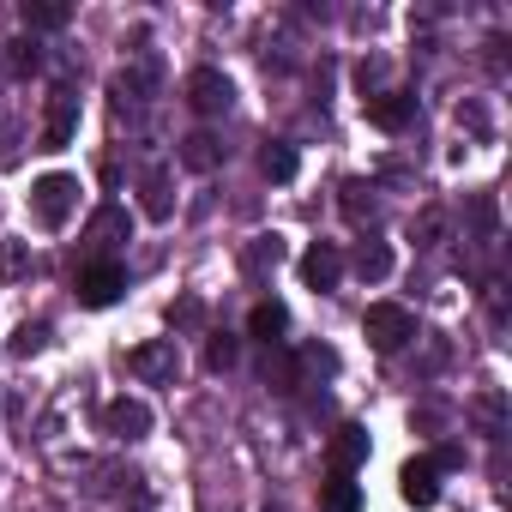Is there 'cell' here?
Segmentation results:
<instances>
[{"mask_svg":"<svg viewBox=\"0 0 512 512\" xmlns=\"http://www.w3.org/2000/svg\"><path fill=\"white\" fill-rule=\"evenodd\" d=\"M398 494H404L416 512H428V506L440 500V470H434L428 458H410V464L398 470Z\"/></svg>","mask_w":512,"mask_h":512,"instance_id":"cell-8","label":"cell"},{"mask_svg":"<svg viewBox=\"0 0 512 512\" xmlns=\"http://www.w3.org/2000/svg\"><path fill=\"white\" fill-rule=\"evenodd\" d=\"M356 272H362L368 284H380V278L392 272V247H386V241H362V247H356Z\"/></svg>","mask_w":512,"mask_h":512,"instance_id":"cell-16","label":"cell"},{"mask_svg":"<svg viewBox=\"0 0 512 512\" xmlns=\"http://www.w3.org/2000/svg\"><path fill=\"white\" fill-rule=\"evenodd\" d=\"M139 193H145L139 205H145V217H151V223H163V217L175 211V199H169V169H163V163H157V169H145Z\"/></svg>","mask_w":512,"mask_h":512,"instance_id":"cell-12","label":"cell"},{"mask_svg":"<svg viewBox=\"0 0 512 512\" xmlns=\"http://www.w3.org/2000/svg\"><path fill=\"white\" fill-rule=\"evenodd\" d=\"M73 290H79V302H85V308H115V302H121V290H127V272H121L115 260H97V266H85V272H79V284H73Z\"/></svg>","mask_w":512,"mask_h":512,"instance_id":"cell-4","label":"cell"},{"mask_svg":"<svg viewBox=\"0 0 512 512\" xmlns=\"http://www.w3.org/2000/svg\"><path fill=\"white\" fill-rule=\"evenodd\" d=\"M73 205H79V175H67V169H49V175L31 187V217H37L43 229H67Z\"/></svg>","mask_w":512,"mask_h":512,"instance_id":"cell-1","label":"cell"},{"mask_svg":"<svg viewBox=\"0 0 512 512\" xmlns=\"http://www.w3.org/2000/svg\"><path fill=\"white\" fill-rule=\"evenodd\" d=\"M13 73H37V43H13Z\"/></svg>","mask_w":512,"mask_h":512,"instance_id":"cell-24","label":"cell"},{"mask_svg":"<svg viewBox=\"0 0 512 512\" xmlns=\"http://www.w3.org/2000/svg\"><path fill=\"white\" fill-rule=\"evenodd\" d=\"M127 374L145 380V386H169V380L181 374V350H175V338H151V344L127 350Z\"/></svg>","mask_w":512,"mask_h":512,"instance_id":"cell-3","label":"cell"},{"mask_svg":"<svg viewBox=\"0 0 512 512\" xmlns=\"http://www.w3.org/2000/svg\"><path fill=\"white\" fill-rule=\"evenodd\" d=\"M260 175H266V181H296V145L272 139V145L260 151Z\"/></svg>","mask_w":512,"mask_h":512,"instance_id":"cell-15","label":"cell"},{"mask_svg":"<svg viewBox=\"0 0 512 512\" xmlns=\"http://www.w3.org/2000/svg\"><path fill=\"white\" fill-rule=\"evenodd\" d=\"M67 19H73L67 0H25V25H31V31H61Z\"/></svg>","mask_w":512,"mask_h":512,"instance_id":"cell-14","label":"cell"},{"mask_svg":"<svg viewBox=\"0 0 512 512\" xmlns=\"http://www.w3.org/2000/svg\"><path fill=\"white\" fill-rule=\"evenodd\" d=\"M338 278H344L338 241H314V247L302 253V284H308V290H338Z\"/></svg>","mask_w":512,"mask_h":512,"instance_id":"cell-6","label":"cell"},{"mask_svg":"<svg viewBox=\"0 0 512 512\" xmlns=\"http://www.w3.org/2000/svg\"><path fill=\"white\" fill-rule=\"evenodd\" d=\"M320 506H326V512H362V488H356L350 476H332V482L320 488Z\"/></svg>","mask_w":512,"mask_h":512,"instance_id":"cell-17","label":"cell"},{"mask_svg":"<svg viewBox=\"0 0 512 512\" xmlns=\"http://www.w3.org/2000/svg\"><path fill=\"white\" fill-rule=\"evenodd\" d=\"M410 115H416V97H410V91H380V97H368V121L386 127V133H404Z\"/></svg>","mask_w":512,"mask_h":512,"instance_id":"cell-10","label":"cell"},{"mask_svg":"<svg viewBox=\"0 0 512 512\" xmlns=\"http://www.w3.org/2000/svg\"><path fill=\"white\" fill-rule=\"evenodd\" d=\"M247 332L260 338V344H278V338L290 332V308H284V302H260V308L247 314Z\"/></svg>","mask_w":512,"mask_h":512,"instance_id":"cell-13","label":"cell"},{"mask_svg":"<svg viewBox=\"0 0 512 512\" xmlns=\"http://www.w3.org/2000/svg\"><path fill=\"white\" fill-rule=\"evenodd\" d=\"M115 235H127V211H121V205H103V211L91 217V241H97V247H109Z\"/></svg>","mask_w":512,"mask_h":512,"instance_id":"cell-19","label":"cell"},{"mask_svg":"<svg viewBox=\"0 0 512 512\" xmlns=\"http://www.w3.org/2000/svg\"><path fill=\"white\" fill-rule=\"evenodd\" d=\"M362 332H368V344H374L380 356H398V350L416 338V314L398 308V302H374L368 320H362Z\"/></svg>","mask_w":512,"mask_h":512,"instance_id":"cell-2","label":"cell"},{"mask_svg":"<svg viewBox=\"0 0 512 512\" xmlns=\"http://www.w3.org/2000/svg\"><path fill=\"white\" fill-rule=\"evenodd\" d=\"M235 356H241V344H235L229 332H217V338L205 344V368H211V374H223V368H235Z\"/></svg>","mask_w":512,"mask_h":512,"instance_id":"cell-21","label":"cell"},{"mask_svg":"<svg viewBox=\"0 0 512 512\" xmlns=\"http://www.w3.org/2000/svg\"><path fill=\"white\" fill-rule=\"evenodd\" d=\"M31 272V241H0V278H25Z\"/></svg>","mask_w":512,"mask_h":512,"instance_id":"cell-20","label":"cell"},{"mask_svg":"<svg viewBox=\"0 0 512 512\" xmlns=\"http://www.w3.org/2000/svg\"><path fill=\"white\" fill-rule=\"evenodd\" d=\"M326 458H332V476H350L356 464H368V428H356V422H344V428L332 434V446H326Z\"/></svg>","mask_w":512,"mask_h":512,"instance_id":"cell-9","label":"cell"},{"mask_svg":"<svg viewBox=\"0 0 512 512\" xmlns=\"http://www.w3.org/2000/svg\"><path fill=\"white\" fill-rule=\"evenodd\" d=\"M43 344H49V326H31V320H25V326L13 332V356H37Z\"/></svg>","mask_w":512,"mask_h":512,"instance_id":"cell-22","label":"cell"},{"mask_svg":"<svg viewBox=\"0 0 512 512\" xmlns=\"http://www.w3.org/2000/svg\"><path fill=\"white\" fill-rule=\"evenodd\" d=\"M181 163L187 169H217V139L211 133H187L181 139Z\"/></svg>","mask_w":512,"mask_h":512,"instance_id":"cell-18","label":"cell"},{"mask_svg":"<svg viewBox=\"0 0 512 512\" xmlns=\"http://www.w3.org/2000/svg\"><path fill=\"white\" fill-rule=\"evenodd\" d=\"M284 260V241L278 235H260V241H253V253H247V266H278Z\"/></svg>","mask_w":512,"mask_h":512,"instance_id":"cell-23","label":"cell"},{"mask_svg":"<svg viewBox=\"0 0 512 512\" xmlns=\"http://www.w3.org/2000/svg\"><path fill=\"white\" fill-rule=\"evenodd\" d=\"M187 103H193L199 115H223V109L235 103V85H229L217 67H193V73H187Z\"/></svg>","mask_w":512,"mask_h":512,"instance_id":"cell-5","label":"cell"},{"mask_svg":"<svg viewBox=\"0 0 512 512\" xmlns=\"http://www.w3.org/2000/svg\"><path fill=\"white\" fill-rule=\"evenodd\" d=\"M73 133H79V97H73V91H55V103H49V127H43V145L61 151Z\"/></svg>","mask_w":512,"mask_h":512,"instance_id":"cell-11","label":"cell"},{"mask_svg":"<svg viewBox=\"0 0 512 512\" xmlns=\"http://www.w3.org/2000/svg\"><path fill=\"white\" fill-rule=\"evenodd\" d=\"M103 428H109L115 440H145V434H151V410H145L139 398H109V404H103Z\"/></svg>","mask_w":512,"mask_h":512,"instance_id":"cell-7","label":"cell"}]
</instances>
